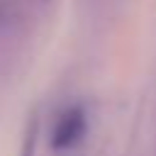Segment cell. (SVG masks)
<instances>
[{"mask_svg":"<svg viewBox=\"0 0 156 156\" xmlns=\"http://www.w3.org/2000/svg\"><path fill=\"white\" fill-rule=\"evenodd\" d=\"M83 132H85V115L80 107H73L66 115H61V119L56 122L51 146L54 149H68L83 136Z\"/></svg>","mask_w":156,"mask_h":156,"instance_id":"obj_1","label":"cell"},{"mask_svg":"<svg viewBox=\"0 0 156 156\" xmlns=\"http://www.w3.org/2000/svg\"><path fill=\"white\" fill-rule=\"evenodd\" d=\"M24 156H32V139H29V144H27V149H24Z\"/></svg>","mask_w":156,"mask_h":156,"instance_id":"obj_2","label":"cell"}]
</instances>
